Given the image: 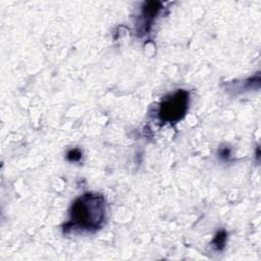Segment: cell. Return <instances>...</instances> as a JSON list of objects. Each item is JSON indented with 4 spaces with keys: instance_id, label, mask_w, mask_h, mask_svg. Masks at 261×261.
Segmentation results:
<instances>
[{
    "instance_id": "obj_4",
    "label": "cell",
    "mask_w": 261,
    "mask_h": 261,
    "mask_svg": "<svg viewBox=\"0 0 261 261\" xmlns=\"http://www.w3.org/2000/svg\"><path fill=\"white\" fill-rule=\"evenodd\" d=\"M67 158L70 161H77L81 158V153L77 150H71L67 153Z\"/></svg>"
},
{
    "instance_id": "obj_3",
    "label": "cell",
    "mask_w": 261,
    "mask_h": 261,
    "mask_svg": "<svg viewBox=\"0 0 261 261\" xmlns=\"http://www.w3.org/2000/svg\"><path fill=\"white\" fill-rule=\"evenodd\" d=\"M224 242H225V233L224 232H219L215 240H214V243L216 244V246L218 247V249H221L222 246L224 245Z\"/></svg>"
},
{
    "instance_id": "obj_2",
    "label": "cell",
    "mask_w": 261,
    "mask_h": 261,
    "mask_svg": "<svg viewBox=\"0 0 261 261\" xmlns=\"http://www.w3.org/2000/svg\"><path fill=\"white\" fill-rule=\"evenodd\" d=\"M189 104V93L179 90L165 99L159 108V117L162 121L175 122L186 113Z\"/></svg>"
},
{
    "instance_id": "obj_1",
    "label": "cell",
    "mask_w": 261,
    "mask_h": 261,
    "mask_svg": "<svg viewBox=\"0 0 261 261\" xmlns=\"http://www.w3.org/2000/svg\"><path fill=\"white\" fill-rule=\"evenodd\" d=\"M104 218V200L101 196L86 194L72 204L71 221L83 229H97Z\"/></svg>"
}]
</instances>
